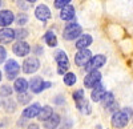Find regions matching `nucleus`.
<instances>
[{"instance_id":"72a5a7b5","label":"nucleus","mask_w":133,"mask_h":129,"mask_svg":"<svg viewBox=\"0 0 133 129\" xmlns=\"http://www.w3.org/2000/svg\"><path fill=\"white\" fill-rule=\"evenodd\" d=\"M0 80H2V72H0Z\"/></svg>"},{"instance_id":"c85d7f7f","label":"nucleus","mask_w":133,"mask_h":129,"mask_svg":"<svg viewBox=\"0 0 133 129\" xmlns=\"http://www.w3.org/2000/svg\"><path fill=\"white\" fill-rule=\"evenodd\" d=\"M71 0H55V7L56 8H64L65 5H69Z\"/></svg>"},{"instance_id":"412c9836","label":"nucleus","mask_w":133,"mask_h":129,"mask_svg":"<svg viewBox=\"0 0 133 129\" xmlns=\"http://www.w3.org/2000/svg\"><path fill=\"white\" fill-rule=\"evenodd\" d=\"M53 114V111H52V108L51 106H43V108L40 109V113H39V120H43V121H47L49 117Z\"/></svg>"},{"instance_id":"a878e982","label":"nucleus","mask_w":133,"mask_h":129,"mask_svg":"<svg viewBox=\"0 0 133 129\" xmlns=\"http://www.w3.org/2000/svg\"><path fill=\"white\" fill-rule=\"evenodd\" d=\"M31 96L28 94V93H19L17 94V101H19V104H27V103H29L31 101Z\"/></svg>"},{"instance_id":"7c9ffc66","label":"nucleus","mask_w":133,"mask_h":129,"mask_svg":"<svg viewBox=\"0 0 133 129\" xmlns=\"http://www.w3.org/2000/svg\"><path fill=\"white\" fill-rule=\"evenodd\" d=\"M5 56H7V52H5L4 47L0 45V64H2V63L5 60Z\"/></svg>"},{"instance_id":"9d476101","label":"nucleus","mask_w":133,"mask_h":129,"mask_svg":"<svg viewBox=\"0 0 133 129\" xmlns=\"http://www.w3.org/2000/svg\"><path fill=\"white\" fill-rule=\"evenodd\" d=\"M12 51H14V53L16 56H27L28 53H29V51H31V47H29V44H27L25 41H17L16 44L12 47Z\"/></svg>"},{"instance_id":"a211bd4d","label":"nucleus","mask_w":133,"mask_h":129,"mask_svg":"<svg viewBox=\"0 0 133 129\" xmlns=\"http://www.w3.org/2000/svg\"><path fill=\"white\" fill-rule=\"evenodd\" d=\"M60 124V116L59 114H52L47 121H44L45 129H56Z\"/></svg>"},{"instance_id":"cd10ccee","label":"nucleus","mask_w":133,"mask_h":129,"mask_svg":"<svg viewBox=\"0 0 133 129\" xmlns=\"http://www.w3.org/2000/svg\"><path fill=\"white\" fill-rule=\"evenodd\" d=\"M0 94L4 96V97H9V96L12 94V88H11L9 85H3V87L0 88Z\"/></svg>"},{"instance_id":"aec40b11","label":"nucleus","mask_w":133,"mask_h":129,"mask_svg":"<svg viewBox=\"0 0 133 129\" xmlns=\"http://www.w3.org/2000/svg\"><path fill=\"white\" fill-rule=\"evenodd\" d=\"M28 87L29 85H28V81L25 79H17L15 81V85H14V88L17 93H24L28 89Z\"/></svg>"},{"instance_id":"bb28decb","label":"nucleus","mask_w":133,"mask_h":129,"mask_svg":"<svg viewBox=\"0 0 133 129\" xmlns=\"http://www.w3.org/2000/svg\"><path fill=\"white\" fill-rule=\"evenodd\" d=\"M4 108H5L7 112H14L16 106H15V103L11 100V99H5L4 100Z\"/></svg>"},{"instance_id":"2f4dec72","label":"nucleus","mask_w":133,"mask_h":129,"mask_svg":"<svg viewBox=\"0 0 133 129\" xmlns=\"http://www.w3.org/2000/svg\"><path fill=\"white\" fill-rule=\"evenodd\" d=\"M27 129H39V126H37L36 124H29V125L27 126Z\"/></svg>"},{"instance_id":"6ab92c4d","label":"nucleus","mask_w":133,"mask_h":129,"mask_svg":"<svg viewBox=\"0 0 133 129\" xmlns=\"http://www.w3.org/2000/svg\"><path fill=\"white\" fill-rule=\"evenodd\" d=\"M73 16H75V8L72 5H65L64 8H61V12H60L61 20H72Z\"/></svg>"},{"instance_id":"393cba45","label":"nucleus","mask_w":133,"mask_h":129,"mask_svg":"<svg viewBox=\"0 0 133 129\" xmlns=\"http://www.w3.org/2000/svg\"><path fill=\"white\" fill-rule=\"evenodd\" d=\"M64 83L66 84V85H73L75 83H76V74L75 73H65V76H64Z\"/></svg>"},{"instance_id":"39448f33","label":"nucleus","mask_w":133,"mask_h":129,"mask_svg":"<svg viewBox=\"0 0 133 129\" xmlns=\"http://www.w3.org/2000/svg\"><path fill=\"white\" fill-rule=\"evenodd\" d=\"M105 61H107V59H105L104 55H96V56H93V57L89 60V63H88L84 68H85V71H87L88 73H89V72L97 71L98 68L104 67Z\"/></svg>"},{"instance_id":"1a4fd4ad","label":"nucleus","mask_w":133,"mask_h":129,"mask_svg":"<svg viewBox=\"0 0 133 129\" xmlns=\"http://www.w3.org/2000/svg\"><path fill=\"white\" fill-rule=\"evenodd\" d=\"M100 80H101V73H100L98 71H93V72H89L85 76L84 85L87 88H93L96 84L100 83Z\"/></svg>"},{"instance_id":"20e7f679","label":"nucleus","mask_w":133,"mask_h":129,"mask_svg":"<svg viewBox=\"0 0 133 129\" xmlns=\"http://www.w3.org/2000/svg\"><path fill=\"white\" fill-rule=\"evenodd\" d=\"M55 59H56L57 65H59L57 72L60 74H64L69 68V61H68V57H66L65 52L64 51H57L56 53H55Z\"/></svg>"},{"instance_id":"0eeeda50","label":"nucleus","mask_w":133,"mask_h":129,"mask_svg":"<svg viewBox=\"0 0 133 129\" xmlns=\"http://www.w3.org/2000/svg\"><path fill=\"white\" fill-rule=\"evenodd\" d=\"M40 68V61L36 57H28L23 63V71L25 73H35Z\"/></svg>"},{"instance_id":"f8f14e48","label":"nucleus","mask_w":133,"mask_h":129,"mask_svg":"<svg viewBox=\"0 0 133 129\" xmlns=\"http://www.w3.org/2000/svg\"><path fill=\"white\" fill-rule=\"evenodd\" d=\"M15 39V31L11 28H3L0 31V43L2 44H8Z\"/></svg>"},{"instance_id":"b1692460","label":"nucleus","mask_w":133,"mask_h":129,"mask_svg":"<svg viewBox=\"0 0 133 129\" xmlns=\"http://www.w3.org/2000/svg\"><path fill=\"white\" fill-rule=\"evenodd\" d=\"M27 36H28V31L24 28H19L17 31H15V37L19 41H23V39H25Z\"/></svg>"},{"instance_id":"5701e85b","label":"nucleus","mask_w":133,"mask_h":129,"mask_svg":"<svg viewBox=\"0 0 133 129\" xmlns=\"http://www.w3.org/2000/svg\"><path fill=\"white\" fill-rule=\"evenodd\" d=\"M44 39H45L47 44H48L49 47H56V45H57V39H56V35H55L52 31H48L47 33H45V36H44Z\"/></svg>"},{"instance_id":"6e6552de","label":"nucleus","mask_w":133,"mask_h":129,"mask_svg":"<svg viewBox=\"0 0 133 129\" xmlns=\"http://www.w3.org/2000/svg\"><path fill=\"white\" fill-rule=\"evenodd\" d=\"M20 67L15 60H8L5 64V73H7V79L8 80H14L17 74H19Z\"/></svg>"},{"instance_id":"f3484780","label":"nucleus","mask_w":133,"mask_h":129,"mask_svg":"<svg viewBox=\"0 0 133 129\" xmlns=\"http://www.w3.org/2000/svg\"><path fill=\"white\" fill-rule=\"evenodd\" d=\"M92 41H93V39H92L91 35H81V37L77 40V43H76V48L80 49V51L81 49H87L88 45L92 44Z\"/></svg>"},{"instance_id":"423d86ee","label":"nucleus","mask_w":133,"mask_h":129,"mask_svg":"<svg viewBox=\"0 0 133 129\" xmlns=\"http://www.w3.org/2000/svg\"><path fill=\"white\" fill-rule=\"evenodd\" d=\"M92 59V53L89 49H81L76 53V56H75V63H76V65H79V67H85L88 63H89V60Z\"/></svg>"},{"instance_id":"f03ea898","label":"nucleus","mask_w":133,"mask_h":129,"mask_svg":"<svg viewBox=\"0 0 133 129\" xmlns=\"http://www.w3.org/2000/svg\"><path fill=\"white\" fill-rule=\"evenodd\" d=\"M73 99H75V103H76V105H77V108H79L81 112H84V113H91V106H89V104H88V101L85 100V97H84V91L83 89H79V91H76L75 93H73Z\"/></svg>"},{"instance_id":"9b49d317","label":"nucleus","mask_w":133,"mask_h":129,"mask_svg":"<svg viewBox=\"0 0 133 129\" xmlns=\"http://www.w3.org/2000/svg\"><path fill=\"white\" fill-rule=\"evenodd\" d=\"M35 15L39 20L41 21H47L49 17H51V11L47 5L44 4H40L39 7H36V11H35Z\"/></svg>"},{"instance_id":"4468645a","label":"nucleus","mask_w":133,"mask_h":129,"mask_svg":"<svg viewBox=\"0 0 133 129\" xmlns=\"http://www.w3.org/2000/svg\"><path fill=\"white\" fill-rule=\"evenodd\" d=\"M15 20V16L11 11H0V27H8Z\"/></svg>"},{"instance_id":"dca6fc26","label":"nucleus","mask_w":133,"mask_h":129,"mask_svg":"<svg viewBox=\"0 0 133 129\" xmlns=\"http://www.w3.org/2000/svg\"><path fill=\"white\" fill-rule=\"evenodd\" d=\"M29 88L33 93H40L43 89H45L44 88V81L41 77H33L31 81H29Z\"/></svg>"},{"instance_id":"2eb2a0df","label":"nucleus","mask_w":133,"mask_h":129,"mask_svg":"<svg viewBox=\"0 0 133 129\" xmlns=\"http://www.w3.org/2000/svg\"><path fill=\"white\" fill-rule=\"evenodd\" d=\"M104 93H105L104 85L98 83V84H96L95 87H93V91H92V93H91V99H92L95 103H97V101H100V100L103 99Z\"/></svg>"},{"instance_id":"f704fd0d","label":"nucleus","mask_w":133,"mask_h":129,"mask_svg":"<svg viewBox=\"0 0 133 129\" xmlns=\"http://www.w3.org/2000/svg\"><path fill=\"white\" fill-rule=\"evenodd\" d=\"M0 5H2V0H0Z\"/></svg>"},{"instance_id":"473e14b6","label":"nucleus","mask_w":133,"mask_h":129,"mask_svg":"<svg viewBox=\"0 0 133 129\" xmlns=\"http://www.w3.org/2000/svg\"><path fill=\"white\" fill-rule=\"evenodd\" d=\"M25 2H28V3H35L36 0H25Z\"/></svg>"},{"instance_id":"7ed1b4c3","label":"nucleus","mask_w":133,"mask_h":129,"mask_svg":"<svg viewBox=\"0 0 133 129\" xmlns=\"http://www.w3.org/2000/svg\"><path fill=\"white\" fill-rule=\"evenodd\" d=\"M83 32V28L77 24V23H72V24H68L65 27L64 32H63V36L65 40H73L76 37H79Z\"/></svg>"},{"instance_id":"4be33fe9","label":"nucleus","mask_w":133,"mask_h":129,"mask_svg":"<svg viewBox=\"0 0 133 129\" xmlns=\"http://www.w3.org/2000/svg\"><path fill=\"white\" fill-rule=\"evenodd\" d=\"M113 103H115L113 93H110V92H107V93H104L103 99H101V104H103V106H105V108H109V106L112 105Z\"/></svg>"},{"instance_id":"c756f323","label":"nucleus","mask_w":133,"mask_h":129,"mask_svg":"<svg viewBox=\"0 0 133 129\" xmlns=\"http://www.w3.org/2000/svg\"><path fill=\"white\" fill-rule=\"evenodd\" d=\"M27 20H28V16L25 15V13H20L19 16H17V24L19 25H23V24H25L27 23Z\"/></svg>"},{"instance_id":"ddd939ff","label":"nucleus","mask_w":133,"mask_h":129,"mask_svg":"<svg viewBox=\"0 0 133 129\" xmlns=\"http://www.w3.org/2000/svg\"><path fill=\"white\" fill-rule=\"evenodd\" d=\"M40 109H41L40 104H32V105L28 106V108L24 109L23 117H25V119H33V117H37L39 113H40Z\"/></svg>"},{"instance_id":"f257e3e1","label":"nucleus","mask_w":133,"mask_h":129,"mask_svg":"<svg viewBox=\"0 0 133 129\" xmlns=\"http://www.w3.org/2000/svg\"><path fill=\"white\" fill-rule=\"evenodd\" d=\"M132 114L130 108H127L124 111H118L112 116V125L116 128H124L127 126L128 121H129V117Z\"/></svg>"}]
</instances>
